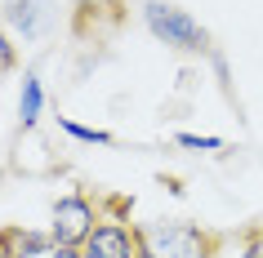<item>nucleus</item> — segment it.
<instances>
[{
  "label": "nucleus",
  "mask_w": 263,
  "mask_h": 258,
  "mask_svg": "<svg viewBox=\"0 0 263 258\" xmlns=\"http://www.w3.org/2000/svg\"><path fill=\"white\" fill-rule=\"evenodd\" d=\"M134 241H139V258H205L201 231L196 227H179V223L143 227Z\"/></svg>",
  "instance_id": "nucleus-1"
},
{
  "label": "nucleus",
  "mask_w": 263,
  "mask_h": 258,
  "mask_svg": "<svg viewBox=\"0 0 263 258\" xmlns=\"http://www.w3.org/2000/svg\"><path fill=\"white\" fill-rule=\"evenodd\" d=\"M85 258H139V241L116 223H103L85 241Z\"/></svg>",
  "instance_id": "nucleus-4"
},
{
  "label": "nucleus",
  "mask_w": 263,
  "mask_h": 258,
  "mask_svg": "<svg viewBox=\"0 0 263 258\" xmlns=\"http://www.w3.org/2000/svg\"><path fill=\"white\" fill-rule=\"evenodd\" d=\"M9 67H14V49H9L5 36H0V71H9Z\"/></svg>",
  "instance_id": "nucleus-9"
},
{
  "label": "nucleus",
  "mask_w": 263,
  "mask_h": 258,
  "mask_svg": "<svg viewBox=\"0 0 263 258\" xmlns=\"http://www.w3.org/2000/svg\"><path fill=\"white\" fill-rule=\"evenodd\" d=\"M49 258H85V254H76V249H67V245H54V249H49Z\"/></svg>",
  "instance_id": "nucleus-10"
},
{
  "label": "nucleus",
  "mask_w": 263,
  "mask_h": 258,
  "mask_svg": "<svg viewBox=\"0 0 263 258\" xmlns=\"http://www.w3.org/2000/svg\"><path fill=\"white\" fill-rule=\"evenodd\" d=\"M58 125H63L67 134L85 138V143H103V147H107V143H111V134H103V129H85V125H76V121H58Z\"/></svg>",
  "instance_id": "nucleus-7"
},
{
  "label": "nucleus",
  "mask_w": 263,
  "mask_h": 258,
  "mask_svg": "<svg viewBox=\"0 0 263 258\" xmlns=\"http://www.w3.org/2000/svg\"><path fill=\"white\" fill-rule=\"evenodd\" d=\"M49 236H54V245H67V249L85 245L94 236V209H89V201L85 196H63L54 205V227H49Z\"/></svg>",
  "instance_id": "nucleus-3"
},
{
  "label": "nucleus",
  "mask_w": 263,
  "mask_h": 258,
  "mask_svg": "<svg viewBox=\"0 0 263 258\" xmlns=\"http://www.w3.org/2000/svg\"><path fill=\"white\" fill-rule=\"evenodd\" d=\"M0 258H5V254H0Z\"/></svg>",
  "instance_id": "nucleus-12"
},
{
  "label": "nucleus",
  "mask_w": 263,
  "mask_h": 258,
  "mask_svg": "<svg viewBox=\"0 0 263 258\" xmlns=\"http://www.w3.org/2000/svg\"><path fill=\"white\" fill-rule=\"evenodd\" d=\"M147 27H152L156 41L174 45V49H205V27L192 23V18L174 9V5H161V0H147Z\"/></svg>",
  "instance_id": "nucleus-2"
},
{
  "label": "nucleus",
  "mask_w": 263,
  "mask_h": 258,
  "mask_svg": "<svg viewBox=\"0 0 263 258\" xmlns=\"http://www.w3.org/2000/svg\"><path fill=\"white\" fill-rule=\"evenodd\" d=\"M179 143L183 147H201V151H214V147H223V138H214V134H179Z\"/></svg>",
  "instance_id": "nucleus-8"
},
{
  "label": "nucleus",
  "mask_w": 263,
  "mask_h": 258,
  "mask_svg": "<svg viewBox=\"0 0 263 258\" xmlns=\"http://www.w3.org/2000/svg\"><path fill=\"white\" fill-rule=\"evenodd\" d=\"M9 23H14L27 41H36V36L54 23V5H49V0H9Z\"/></svg>",
  "instance_id": "nucleus-5"
},
{
  "label": "nucleus",
  "mask_w": 263,
  "mask_h": 258,
  "mask_svg": "<svg viewBox=\"0 0 263 258\" xmlns=\"http://www.w3.org/2000/svg\"><path fill=\"white\" fill-rule=\"evenodd\" d=\"M41 81L36 76H23V98H18V116H23V125H36V116H41Z\"/></svg>",
  "instance_id": "nucleus-6"
},
{
  "label": "nucleus",
  "mask_w": 263,
  "mask_h": 258,
  "mask_svg": "<svg viewBox=\"0 0 263 258\" xmlns=\"http://www.w3.org/2000/svg\"><path fill=\"white\" fill-rule=\"evenodd\" d=\"M241 258H263V245H254V249H246Z\"/></svg>",
  "instance_id": "nucleus-11"
}]
</instances>
